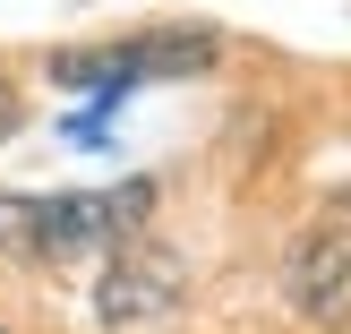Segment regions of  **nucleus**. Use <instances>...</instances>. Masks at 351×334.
I'll return each mask as SVG.
<instances>
[{"label":"nucleus","mask_w":351,"mask_h":334,"mask_svg":"<svg viewBox=\"0 0 351 334\" xmlns=\"http://www.w3.org/2000/svg\"><path fill=\"white\" fill-rule=\"evenodd\" d=\"M154 180H112V189H60V198H0V249L26 266H77V257H112L146 232Z\"/></svg>","instance_id":"f257e3e1"},{"label":"nucleus","mask_w":351,"mask_h":334,"mask_svg":"<svg viewBox=\"0 0 351 334\" xmlns=\"http://www.w3.org/2000/svg\"><path fill=\"white\" fill-rule=\"evenodd\" d=\"M112 257L120 266L103 274V318H163L171 291H180V274H171L146 240H129V249H112Z\"/></svg>","instance_id":"7ed1b4c3"},{"label":"nucleus","mask_w":351,"mask_h":334,"mask_svg":"<svg viewBox=\"0 0 351 334\" xmlns=\"http://www.w3.org/2000/svg\"><path fill=\"white\" fill-rule=\"evenodd\" d=\"M9 129H17V86L0 77V137H9Z\"/></svg>","instance_id":"39448f33"},{"label":"nucleus","mask_w":351,"mask_h":334,"mask_svg":"<svg viewBox=\"0 0 351 334\" xmlns=\"http://www.w3.org/2000/svg\"><path fill=\"white\" fill-rule=\"evenodd\" d=\"M343 291H351V249L326 240V232L300 240V249H291V300H300V309H335Z\"/></svg>","instance_id":"20e7f679"},{"label":"nucleus","mask_w":351,"mask_h":334,"mask_svg":"<svg viewBox=\"0 0 351 334\" xmlns=\"http://www.w3.org/2000/svg\"><path fill=\"white\" fill-rule=\"evenodd\" d=\"M215 69V34H120V43H86L51 60V86H77L95 103H120L146 77H197Z\"/></svg>","instance_id":"f03ea898"}]
</instances>
